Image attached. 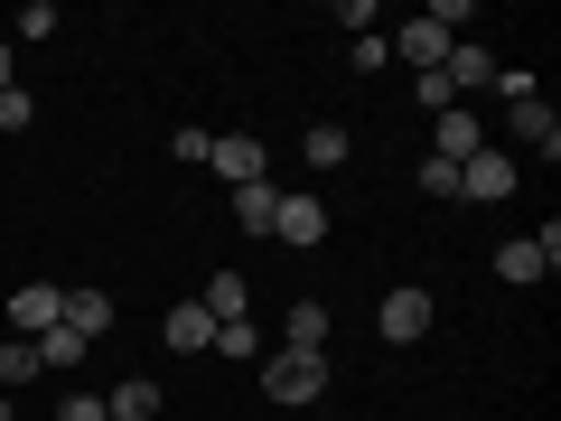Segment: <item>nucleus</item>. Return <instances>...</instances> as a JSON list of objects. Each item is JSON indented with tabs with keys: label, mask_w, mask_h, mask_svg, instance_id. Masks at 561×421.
I'll list each match as a JSON object with an SVG mask.
<instances>
[{
	"label": "nucleus",
	"mask_w": 561,
	"mask_h": 421,
	"mask_svg": "<svg viewBox=\"0 0 561 421\" xmlns=\"http://www.w3.org/2000/svg\"><path fill=\"white\" fill-rule=\"evenodd\" d=\"M262 394L290 402V412L328 402V346H319V356H309V346H272V356H262Z\"/></svg>",
	"instance_id": "1"
},
{
	"label": "nucleus",
	"mask_w": 561,
	"mask_h": 421,
	"mask_svg": "<svg viewBox=\"0 0 561 421\" xmlns=\"http://www.w3.org/2000/svg\"><path fill=\"white\" fill-rule=\"evenodd\" d=\"M552 262H561V225H542V235H515V243H496V281H515V291L552 281Z\"/></svg>",
	"instance_id": "2"
},
{
	"label": "nucleus",
	"mask_w": 561,
	"mask_h": 421,
	"mask_svg": "<svg viewBox=\"0 0 561 421\" xmlns=\"http://www.w3.org/2000/svg\"><path fill=\"white\" fill-rule=\"evenodd\" d=\"M431 319H440V309H431V291H421V281H402V291H383V309H375L383 346H421V338H431Z\"/></svg>",
	"instance_id": "3"
},
{
	"label": "nucleus",
	"mask_w": 561,
	"mask_h": 421,
	"mask_svg": "<svg viewBox=\"0 0 561 421\" xmlns=\"http://www.w3.org/2000/svg\"><path fill=\"white\" fill-rule=\"evenodd\" d=\"M272 243H290V253H319V243H328V206L280 187V206H272Z\"/></svg>",
	"instance_id": "4"
},
{
	"label": "nucleus",
	"mask_w": 561,
	"mask_h": 421,
	"mask_svg": "<svg viewBox=\"0 0 561 421\" xmlns=\"http://www.w3.org/2000/svg\"><path fill=\"white\" fill-rule=\"evenodd\" d=\"M478 150H486V132H478V113H468V103H449V113H431V160L468 169Z\"/></svg>",
	"instance_id": "5"
},
{
	"label": "nucleus",
	"mask_w": 561,
	"mask_h": 421,
	"mask_svg": "<svg viewBox=\"0 0 561 421\" xmlns=\"http://www.w3.org/2000/svg\"><path fill=\"white\" fill-rule=\"evenodd\" d=\"M449 47H459V38H449V29L431 20V10H421V20H402V29H393V47H383V57H402L412 76H431V66H440Z\"/></svg>",
	"instance_id": "6"
},
{
	"label": "nucleus",
	"mask_w": 561,
	"mask_h": 421,
	"mask_svg": "<svg viewBox=\"0 0 561 421\" xmlns=\"http://www.w3.org/2000/svg\"><path fill=\"white\" fill-rule=\"evenodd\" d=\"M206 169H216V179H234V187H253V179H272V150H262L253 132H234V140H216V150H206Z\"/></svg>",
	"instance_id": "7"
},
{
	"label": "nucleus",
	"mask_w": 561,
	"mask_h": 421,
	"mask_svg": "<svg viewBox=\"0 0 561 421\" xmlns=\"http://www.w3.org/2000/svg\"><path fill=\"white\" fill-rule=\"evenodd\" d=\"M57 309H66L57 281H20V291H10V328H20V338H47V328H57Z\"/></svg>",
	"instance_id": "8"
},
{
	"label": "nucleus",
	"mask_w": 561,
	"mask_h": 421,
	"mask_svg": "<svg viewBox=\"0 0 561 421\" xmlns=\"http://www.w3.org/2000/svg\"><path fill=\"white\" fill-rule=\"evenodd\" d=\"M440 76H449V94H459V103L496 84V57H486V47H478V29H468V38L449 47V57H440Z\"/></svg>",
	"instance_id": "9"
},
{
	"label": "nucleus",
	"mask_w": 561,
	"mask_h": 421,
	"mask_svg": "<svg viewBox=\"0 0 561 421\" xmlns=\"http://www.w3.org/2000/svg\"><path fill=\"white\" fill-rule=\"evenodd\" d=\"M459 197H478V206L515 197V160H505V150H478V160L459 169Z\"/></svg>",
	"instance_id": "10"
},
{
	"label": "nucleus",
	"mask_w": 561,
	"mask_h": 421,
	"mask_svg": "<svg viewBox=\"0 0 561 421\" xmlns=\"http://www.w3.org/2000/svg\"><path fill=\"white\" fill-rule=\"evenodd\" d=\"M103 412H113V421H169V394L150 375H122L113 394H103Z\"/></svg>",
	"instance_id": "11"
},
{
	"label": "nucleus",
	"mask_w": 561,
	"mask_h": 421,
	"mask_svg": "<svg viewBox=\"0 0 561 421\" xmlns=\"http://www.w3.org/2000/svg\"><path fill=\"white\" fill-rule=\"evenodd\" d=\"M197 309H206V319H216V328L253 319V291H243V272H216V281H206V291H197Z\"/></svg>",
	"instance_id": "12"
},
{
	"label": "nucleus",
	"mask_w": 561,
	"mask_h": 421,
	"mask_svg": "<svg viewBox=\"0 0 561 421\" xmlns=\"http://www.w3.org/2000/svg\"><path fill=\"white\" fill-rule=\"evenodd\" d=\"M515 140H524V150H542V160H561V122H552V103L524 94V103H515Z\"/></svg>",
	"instance_id": "13"
},
{
	"label": "nucleus",
	"mask_w": 561,
	"mask_h": 421,
	"mask_svg": "<svg viewBox=\"0 0 561 421\" xmlns=\"http://www.w3.org/2000/svg\"><path fill=\"white\" fill-rule=\"evenodd\" d=\"M57 328H76V338L94 346L103 328H113V300H103V291H66V309H57Z\"/></svg>",
	"instance_id": "14"
},
{
	"label": "nucleus",
	"mask_w": 561,
	"mask_h": 421,
	"mask_svg": "<svg viewBox=\"0 0 561 421\" xmlns=\"http://www.w3.org/2000/svg\"><path fill=\"white\" fill-rule=\"evenodd\" d=\"M160 338L179 346V356H206V346H216V319H206L197 300H179V309H169V328H160Z\"/></svg>",
	"instance_id": "15"
},
{
	"label": "nucleus",
	"mask_w": 561,
	"mask_h": 421,
	"mask_svg": "<svg viewBox=\"0 0 561 421\" xmlns=\"http://www.w3.org/2000/svg\"><path fill=\"white\" fill-rule=\"evenodd\" d=\"M328 328H337V319H328V300H290V319H280V346H309V356H319Z\"/></svg>",
	"instance_id": "16"
},
{
	"label": "nucleus",
	"mask_w": 561,
	"mask_h": 421,
	"mask_svg": "<svg viewBox=\"0 0 561 421\" xmlns=\"http://www.w3.org/2000/svg\"><path fill=\"white\" fill-rule=\"evenodd\" d=\"M300 150H309V169H346L356 160V132H346V122H309Z\"/></svg>",
	"instance_id": "17"
},
{
	"label": "nucleus",
	"mask_w": 561,
	"mask_h": 421,
	"mask_svg": "<svg viewBox=\"0 0 561 421\" xmlns=\"http://www.w3.org/2000/svg\"><path fill=\"white\" fill-rule=\"evenodd\" d=\"M28 346H38V375H76V365H84V338H76V328H47V338H28Z\"/></svg>",
	"instance_id": "18"
},
{
	"label": "nucleus",
	"mask_w": 561,
	"mask_h": 421,
	"mask_svg": "<svg viewBox=\"0 0 561 421\" xmlns=\"http://www.w3.org/2000/svg\"><path fill=\"white\" fill-rule=\"evenodd\" d=\"M272 206H280V187H272V179L234 187V216H243V235H272Z\"/></svg>",
	"instance_id": "19"
},
{
	"label": "nucleus",
	"mask_w": 561,
	"mask_h": 421,
	"mask_svg": "<svg viewBox=\"0 0 561 421\" xmlns=\"http://www.w3.org/2000/svg\"><path fill=\"white\" fill-rule=\"evenodd\" d=\"M206 356H225V365H253V356H262V328H253V319L216 328V346H206Z\"/></svg>",
	"instance_id": "20"
},
{
	"label": "nucleus",
	"mask_w": 561,
	"mask_h": 421,
	"mask_svg": "<svg viewBox=\"0 0 561 421\" xmlns=\"http://www.w3.org/2000/svg\"><path fill=\"white\" fill-rule=\"evenodd\" d=\"M20 384H38V346L10 338V346H0V394H20Z\"/></svg>",
	"instance_id": "21"
},
{
	"label": "nucleus",
	"mask_w": 561,
	"mask_h": 421,
	"mask_svg": "<svg viewBox=\"0 0 561 421\" xmlns=\"http://www.w3.org/2000/svg\"><path fill=\"white\" fill-rule=\"evenodd\" d=\"M412 179H421V197H459V169H449V160H431V150H421V169H412Z\"/></svg>",
	"instance_id": "22"
},
{
	"label": "nucleus",
	"mask_w": 561,
	"mask_h": 421,
	"mask_svg": "<svg viewBox=\"0 0 561 421\" xmlns=\"http://www.w3.org/2000/svg\"><path fill=\"white\" fill-rule=\"evenodd\" d=\"M28 122H38V103H28V84H10V94H0V132L20 140V132H28Z\"/></svg>",
	"instance_id": "23"
},
{
	"label": "nucleus",
	"mask_w": 561,
	"mask_h": 421,
	"mask_svg": "<svg viewBox=\"0 0 561 421\" xmlns=\"http://www.w3.org/2000/svg\"><path fill=\"white\" fill-rule=\"evenodd\" d=\"M57 29H66L57 0H28V10H20V38H57Z\"/></svg>",
	"instance_id": "24"
},
{
	"label": "nucleus",
	"mask_w": 561,
	"mask_h": 421,
	"mask_svg": "<svg viewBox=\"0 0 561 421\" xmlns=\"http://www.w3.org/2000/svg\"><path fill=\"white\" fill-rule=\"evenodd\" d=\"M412 94L431 103V113H449V103H459V94H449V76H440V66H431V76H412Z\"/></svg>",
	"instance_id": "25"
},
{
	"label": "nucleus",
	"mask_w": 561,
	"mask_h": 421,
	"mask_svg": "<svg viewBox=\"0 0 561 421\" xmlns=\"http://www.w3.org/2000/svg\"><path fill=\"white\" fill-rule=\"evenodd\" d=\"M346 66H356V76H383L393 57H383V38H356V47H346Z\"/></svg>",
	"instance_id": "26"
},
{
	"label": "nucleus",
	"mask_w": 561,
	"mask_h": 421,
	"mask_svg": "<svg viewBox=\"0 0 561 421\" xmlns=\"http://www.w3.org/2000/svg\"><path fill=\"white\" fill-rule=\"evenodd\" d=\"M57 421H113V412H103V394H66V402H57Z\"/></svg>",
	"instance_id": "27"
},
{
	"label": "nucleus",
	"mask_w": 561,
	"mask_h": 421,
	"mask_svg": "<svg viewBox=\"0 0 561 421\" xmlns=\"http://www.w3.org/2000/svg\"><path fill=\"white\" fill-rule=\"evenodd\" d=\"M10 66H20V57H10V38H0V94H10V84H20V76H10Z\"/></svg>",
	"instance_id": "28"
},
{
	"label": "nucleus",
	"mask_w": 561,
	"mask_h": 421,
	"mask_svg": "<svg viewBox=\"0 0 561 421\" xmlns=\"http://www.w3.org/2000/svg\"><path fill=\"white\" fill-rule=\"evenodd\" d=\"M0 421H20V412H10V394H0Z\"/></svg>",
	"instance_id": "29"
}]
</instances>
